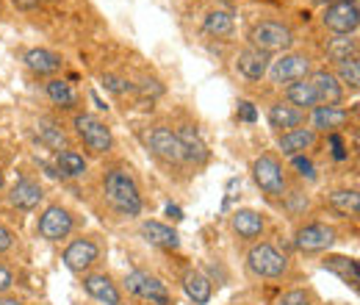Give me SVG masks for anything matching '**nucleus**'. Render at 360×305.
I'll return each mask as SVG.
<instances>
[{
	"label": "nucleus",
	"instance_id": "obj_1",
	"mask_svg": "<svg viewBox=\"0 0 360 305\" xmlns=\"http://www.w3.org/2000/svg\"><path fill=\"white\" fill-rule=\"evenodd\" d=\"M103 192H105L108 206L122 217H139L141 208H144L141 192H139L134 175L128 170H120V167L108 170L105 178H103Z\"/></svg>",
	"mask_w": 360,
	"mask_h": 305
},
{
	"label": "nucleus",
	"instance_id": "obj_2",
	"mask_svg": "<svg viewBox=\"0 0 360 305\" xmlns=\"http://www.w3.org/2000/svg\"><path fill=\"white\" fill-rule=\"evenodd\" d=\"M294 44V31L280 20H264L250 28V47H258L264 53H288Z\"/></svg>",
	"mask_w": 360,
	"mask_h": 305
},
{
	"label": "nucleus",
	"instance_id": "obj_3",
	"mask_svg": "<svg viewBox=\"0 0 360 305\" xmlns=\"http://www.w3.org/2000/svg\"><path fill=\"white\" fill-rule=\"evenodd\" d=\"M321 25L335 37H355L360 28L358 0H333L324 6Z\"/></svg>",
	"mask_w": 360,
	"mask_h": 305
},
{
	"label": "nucleus",
	"instance_id": "obj_4",
	"mask_svg": "<svg viewBox=\"0 0 360 305\" xmlns=\"http://www.w3.org/2000/svg\"><path fill=\"white\" fill-rule=\"evenodd\" d=\"M247 266L255 278H266V280H277L288 272V259L269 242H258L250 247L247 253Z\"/></svg>",
	"mask_w": 360,
	"mask_h": 305
},
{
	"label": "nucleus",
	"instance_id": "obj_5",
	"mask_svg": "<svg viewBox=\"0 0 360 305\" xmlns=\"http://www.w3.org/2000/svg\"><path fill=\"white\" fill-rule=\"evenodd\" d=\"M252 178L258 183V189L269 197H285L288 194V180H285V170L277 161V156L264 153L252 161Z\"/></svg>",
	"mask_w": 360,
	"mask_h": 305
},
{
	"label": "nucleus",
	"instance_id": "obj_6",
	"mask_svg": "<svg viewBox=\"0 0 360 305\" xmlns=\"http://www.w3.org/2000/svg\"><path fill=\"white\" fill-rule=\"evenodd\" d=\"M314 73V64H311V58L305 56V53H280L277 58H271L269 64V75L271 84H294V81H305L308 75Z\"/></svg>",
	"mask_w": 360,
	"mask_h": 305
},
{
	"label": "nucleus",
	"instance_id": "obj_7",
	"mask_svg": "<svg viewBox=\"0 0 360 305\" xmlns=\"http://www.w3.org/2000/svg\"><path fill=\"white\" fill-rule=\"evenodd\" d=\"M125 289H128V294H134V297H139V300H144V303L150 305H172L169 289L155 275H150V272H141V269L128 272L125 275Z\"/></svg>",
	"mask_w": 360,
	"mask_h": 305
},
{
	"label": "nucleus",
	"instance_id": "obj_8",
	"mask_svg": "<svg viewBox=\"0 0 360 305\" xmlns=\"http://www.w3.org/2000/svg\"><path fill=\"white\" fill-rule=\"evenodd\" d=\"M72 125H75V133L81 136V142L89 147L91 153L103 156V153H108L114 147V133H111V128L100 117H94V114H75Z\"/></svg>",
	"mask_w": 360,
	"mask_h": 305
},
{
	"label": "nucleus",
	"instance_id": "obj_9",
	"mask_svg": "<svg viewBox=\"0 0 360 305\" xmlns=\"http://www.w3.org/2000/svg\"><path fill=\"white\" fill-rule=\"evenodd\" d=\"M72 228H75L72 211L64 208V206H58V203L47 206L45 211L39 214V222H37V233L45 242H61V239H67L72 233Z\"/></svg>",
	"mask_w": 360,
	"mask_h": 305
},
{
	"label": "nucleus",
	"instance_id": "obj_10",
	"mask_svg": "<svg viewBox=\"0 0 360 305\" xmlns=\"http://www.w3.org/2000/svg\"><path fill=\"white\" fill-rule=\"evenodd\" d=\"M335 239H338V233H335L333 225H327V222H308V225H302L297 230L294 247L300 253H321V250H330L335 244Z\"/></svg>",
	"mask_w": 360,
	"mask_h": 305
},
{
	"label": "nucleus",
	"instance_id": "obj_11",
	"mask_svg": "<svg viewBox=\"0 0 360 305\" xmlns=\"http://www.w3.org/2000/svg\"><path fill=\"white\" fill-rule=\"evenodd\" d=\"M144 142H147L150 153L158 156V158L167 161V164H180V161H186V158H183V147H180V142H178V133L172 131V128H167V125L150 128L147 136H144Z\"/></svg>",
	"mask_w": 360,
	"mask_h": 305
},
{
	"label": "nucleus",
	"instance_id": "obj_12",
	"mask_svg": "<svg viewBox=\"0 0 360 305\" xmlns=\"http://www.w3.org/2000/svg\"><path fill=\"white\" fill-rule=\"evenodd\" d=\"M97 261H100V244L91 242V239H84V236L75 239V242H70L67 250H64V266L70 272H75V275L89 272Z\"/></svg>",
	"mask_w": 360,
	"mask_h": 305
},
{
	"label": "nucleus",
	"instance_id": "obj_13",
	"mask_svg": "<svg viewBox=\"0 0 360 305\" xmlns=\"http://www.w3.org/2000/svg\"><path fill=\"white\" fill-rule=\"evenodd\" d=\"M84 292L100 305H125L120 286L105 272H86L84 275Z\"/></svg>",
	"mask_w": 360,
	"mask_h": 305
},
{
	"label": "nucleus",
	"instance_id": "obj_14",
	"mask_svg": "<svg viewBox=\"0 0 360 305\" xmlns=\"http://www.w3.org/2000/svg\"><path fill=\"white\" fill-rule=\"evenodd\" d=\"M269 64H271V56L264 53V50H258V47H244V50L236 56V70H238V75H244L247 81H261V78H266Z\"/></svg>",
	"mask_w": 360,
	"mask_h": 305
},
{
	"label": "nucleus",
	"instance_id": "obj_15",
	"mask_svg": "<svg viewBox=\"0 0 360 305\" xmlns=\"http://www.w3.org/2000/svg\"><path fill=\"white\" fill-rule=\"evenodd\" d=\"M308 81L319 97V106H341L344 103V87L338 84V78L330 70H314L308 75Z\"/></svg>",
	"mask_w": 360,
	"mask_h": 305
},
{
	"label": "nucleus",
	"instance_id": "obj_16",
	"mask_svg": "<svg viewBox=\"0 0 360 305\" xmlns=\"http://www.w3.org/2000/svg\"><path fill=\"white\" fill-rule=\"evenodd\" d=\"M175 133H178V142H180V147H183V158H186V161H191V164L202 167V164L211 158L208 144L202 142V136H200V131H197L194 125L183 123Z\"/></svg>",
	"mask_w": 360,
	"mask_h": 305
},
{
	"label": "nucleus",
	"instance_id": "obj_17",
	"mask_svg": "<svg viewBox=\"0 0 360 305\" xmlns=\"http://www.w3.org/2000/svg\"><path fill=\"white\" fill-rule=\"evenodd\" d=\"M42 197H45L42 186H39L37 180H31V178H20V180L11 186V192H8V203H11L14 208H20V211H34V208H39Z\"/></svg>",
	"mask_w": 360,
	"mask_h": 305
},
{
	"label": "nucleus",
	"instance_id": "obj_18",
	"mask_svg": "<svg viewBox=\"0 0 360 305\" xmlns=\"http://www.w3.org/2000/svg\"><path fill=\"white\" fill-rule=\"evenodd\" d=\"M316 142H319V133H316L314 128H305V125L280 133V150H283V156H288V158L305 156L308 150H314Z\"/></svg>",
	"mask_w": 360,
	"mask_h": 305
},
{
	"label": "nucleus",
	"instance_id": "obj_19",
	"mask_svg": "<svg viewBox=\"0 0 360 305\" xmlns=\"http://www.w3.org/2000/svg\"><path fill=\"white\" fill-rule=\"evenodd\" d=\"M349 125V111L341 106H316L311 111V128L324 133H338Z\"/></svg>",
	"mask_w": 360,
	"mask_h": 305
},
{
	"label": "nucleus",
	"instance_id": "obj_20",
	"mask_svg": "<svg viewBox=\"0 0 360 305\" xmlns=\"http://www.w3.org/2000/svg\"><path fill=\"white\" fill-rule=\"evenodd\" d=\"M25 67L34 73V75H45V78H53L56 73H61L64 61L58 53L47 50V47H34L25 53Z\"/></svg>",
	"mask_w": 360,
	"mask_h": 305
},
{
	"label": "nucleus",
	"instance_id": "obj_21",
	"mask_svg": "<svg viewBox=\"0 0 360 305\" xmlns=\"http://www.w3.org/2000/svg\"><path fill=\"white\" fill-rule=\"evenodd\" d=\"M266 120H269V125L274 131L285 133L291 131V128H300V125H305V111H300V108H294V106H288V103H271L269 111H266Z\"/></svg>",
	"mask_w": 360,
	"mask_h": 305
},
{
	"label": "nucleus",
	"instance_id": "obj_22",
	"mask_svg": "<svg viewBox=\"0 0 360 305\" xmlns=\"http://www.w3.org/2000/svg\"><path fill=\"white\" fill-rule=\"evenodd\" d=\"M230 225H233V230H236L241 239H247V242L261 239V236H264V228H266L264 217H261L258 211H252V208H238V211H233Z\"/></svg>",
	"mask_w": 360,
	"mask_h": 305
},
{
	"label": "nucleus",
	"instance_id": "obj_23",
	"mask_svg": "<svg viewBox=\"0 0 360 305\" xmlns=\"http://www.w3.org/2000/svg\"><path fill=\"white\" fill-rule=\"evenodd\" d=\"M141 236L155 244V247H164V250H178L180 247V236L175 228L164 225V222H155V219H144L141 222Z\"/></svg>",
	"mask_w": 360,
	"mask_h": 305
},
{
	"label": "nucleus",
	"instance_id": "obj_24",
	"mask_svg": "<svg viewBox=\"0 0 360 305\" xmlns=\"http://www.w3.org/2000/svg\"><path fill=\"white\" fill-rule=\"evenodd\" d=\"M183 292L188 294V300L194 305H208L214 294V283L200 272V269H188L183 275Z\"/></svg>",
	"mask_w": 360,
	"mask_h": 305
},
{
	"label": "nucleus",
	"instance_id": "obj_25",
	"mask_svg": "<svg viewBox=\"0 0 360 305\" xmlns=\"http://www.w3.org/2000/svg\"><path fill=\"white\" fill-rule=\"evenodd\" d=\"M285 103L300 108V111H314L319 106V97H316L311 81L305 78V81H294V84L285 87Z\"/></svg>",
	"mask_w": 360,
	"mask_h": 305
},
{
	"label": "nucleus",
	"instance_id": "obj_26",
	"mask_svg": "<svg viewBox=\"0 0 360 305\" xmlns=\"http://www.w3.org/2000/svg\"><path fill=\"white\" fill-rule=\"evenodd\" d=\"M324 269H330V272H335L347 286H352V289H358L360 283V266L355 259H347V256H327L324 263H321Z\"/></svg>",
	"mask_w": 360,
	"mask_h": 305
},
{
	"label": "nucleus",
	"instance_id": "obj_27",
	"mask_svg": "<svg viewBox=\"0 0 360 305\" xmlns=\"http://www.w3.org/2000/svg\"><path fill=\"white\" fill-rule=\"evenodd\" d=\"M56 175L61 178H84L86 175V158L78 150H58L56 153Z\"/></svg>",
	"mask_w": 360,
	"mask_h": 305
},
{
	"label": "nucleus",
	"instance_id": "obj_28",
	"mask_svg": "<svg viewBox=\"0 0 360 305\" xmlns=\"http://www.w3.org/2000/svg\"><path fill=\"white\" fill-rule=\"evenodd\" d=\"M37 136H39V142L45 144L47 150H67L70 147V142H67V133L61 131V125L56 123V120H50V117H42L39 123H37Z\"/></svg>",
	"mask_w": 360,
	"mask_h": 305
},
{
	"label": "nucleus",
	"instance_id": "obj_29",
	"mask_svg": "<svg viewBox=\"0 0 360 305\" xmlns=\"http://www.w3.org/2000/svg\"><path fill=\"white\" fill-rule=\"evenodd\" d=\"M45 94L50 97L53 106H58V108H64V111H72V108L78 106L75 89L70 87L67 81H61V78H50L45 84Z\"/></svg>",
	"mask_w": 360,
	"mask_h": 305
},
{
	"label": "nucleus",
	"instance_id": "obj_30",
	"mask_svg": "<svg viewBox=\"0 0 360 305\" xmlns=\"http://www.w3.org/2000/svg\"><path fill=\"white\" fill-rule=\"evenodd\" d=\"M330 208L344 214V217H358L360 214V194L358 189H335L330 197H327Z\"/></svg>",
	"mask_w": 360,
	"mask_h": 305
},
{
	"label": "nucleus",
	"instance_id": "obj_31",
	"mask_svg": "<svg viewBox=\"0 0 360 305\" xmlns=\"http://www.w3.org/2000/svg\"><path fill=\"white\" fill-rule=\"evenodd\" d=\"M202 28H205V34H211V37H230L233 34V14L225 11V8H211L208 14H205V20H202Z\"/></svg>",
	"mask_w": 360,
	"mask_h": 305
},
{
	"label": "nucleus",
	"instance_id": "obj_32",
	"mask_svg": "<svg viewBox=\"0 0 360 305\" xmlns=\"http://www.w3.org/2000/svg\"><path fill=\"white\" fill-rule=\"evenodd\" d=\"M327 56L338 64V61H347V58H355L358 56V39L355 37H333L327 42Z\"/></svg>",
	"mask_w": 360,
	"mask_h": 305
},
{
	"label": "nucleus",
	"instance_id": "obj_33",
	"mask_svg": "<svg viewBox=\"0 0 360 305\" xmlns=\"http://www.w3.org/2000/svg\"><path fill=\"white\" fill-rule=\"evenodd\" d=\"M333 75L338 78V84H341L344 89L358 92V89H360V61H358V56H355V58H347V61H338V70H335Z\"/></svg>",
	"mask_w": 360,
	"mask_h": 305
},
{
	"label": "nucleus",
	"instance_id": "obj_34",
	"mask_svg": "<svg viewBox=\"0 0 360 305\" xmlns=\"http://www.w3.org/2000/svg\"><path fill=\"white\" fill-rule=\"evenodd\" d=\"M103 87L108 89L111 94H117V97H125V94H134L136 87L131 81H125L122 75H114V73H105L103 75Z\"/></svg>",
	"mask_w": 360,
	"mask_h": 305
},
{
	"label": "nucleus",
	"instance_id": "obj_35",
	"mask_svg": "<svg viewBox=\"0 0 360 305\" xmlns=\"http://www.w3.org/2000/svg\"><path fill=\"white\" fill-rule=\"evenodd\" d=\"M274 305H314V297L305 289H291V292H283L274 300Z\"/></svg>",
	"mask_w": 360,
	"mask_h": 305
},
{
	"label": "nucleus",
	"instance_id": "obj_36",
	"mask_svg": "<svg viewBox=\"0 0 360 305\" xmlns=\"http://www.w3.org/2000/svg\"><path fill=\"white\" fill-rule=\"evenodd\" d=\"M291 167L297 170V175H302V178H308V180H314L316 178V167L311 158H305V156H294L291 158Z\"/></svg>",
	"mask_w": 360,
	"mask_h": 305
},
{
	"label": "nucleus",
	"instance_id": "obj_37",
	"mask_svg": "<svg viewBox=\"0 0 360 305\" xmlns=\"http://www.w3.org/2000/svg\"><path fill=\"white\" fill-rule=\"evenodd\" d=\"M238 120H244V123H255L258 120V111H255V106L250 100H241L238 103Z\"/></svg>",
	"mask_w": 360,
	"mask_h": 305
},
{
	"label": "nucleus",
	"instance_id": "obj_38",
	"mask_svg": "<svg viewBox=\"0 0 360 305\" xmlns=\"http://www.w3.org/2000/svg\"><path fill=\"white\" fill-rule=\"evenodd\" d=\"M330 147H333V158L335 161H344L347 158V147H344V139L338 133H330Z\"/></svg>",
	"mask_w": 360,
	"mask_h": 305
},
{
	"label": "nucleus",
	"instance_id": "obj_39",
	"mask_svg": "<svg viewBox=\"0 0 360 305\" xmlns=\"http://www.w3.org/2000/svg\"><path fill=\"white\" fill-rule=\"evenodd\" d=\"M11 286H14V275H11V269L6 263H0V294H6Z\"/></svg>",
	"mask_w": 360,
	"mask_h": 305
},
{
	"label": "nucleus",
	"instance_id": "obj_40",
	"mask_svg": "<svg viewBox=\"0 0 360 305\" xmlns=\"http://www.w3.org/2000/svg\"><path fill=\"white\" fill-rule=\"evenodd\" d=\"M11 247H14V233H11L6 225H0V256L8 253Z\"/></svg>",
	"mask_w": 360,
	"mask_h": 305
},
{
	"label": "nucleus",
	"instance_id": "obj_41",
	"mask_svg": "<svg viewBox=\"0 0 360 305\" xmlns=\"http://www.w3.org/2000/svg\"><path fill=\"white\" fill-rule=\"evenodd\" d=\"M20 11H34V8H39L42 6V0H11Z\"/></svg>",
	"mask_w": 360,
	"mask_h": 305
},
{
	"label": "nucleus",
	"instance_id": "obj_42",
	"mask_svg": "<svg viewBox=\"0 0 360 305\" xmlns=\"http://www.w3.org/2000/svg\"><path fill=\"white\" fill-rule=\"evenodd\" d=\"M167 217H172L175 222H178V219H183V211H180L178 206H172V203H169V206H167Z\"/></svg>",
	"mask_w": 360,
	"mask_h": 305
},
{
	"label": "nucleus",
	"instance_id": "obj_43",
	"mask_svg": "<svg viewBox=\"0 0 360 305\" xmlns=\"http://www.w3.org/2000/svg\"><path fill=\"white\" fill-rule=\"evenodd\" d=\"M0 305H22L17 297H8V294H0Z\"/></svg>",
	"mask_w": 360,
	"mask_h": 305
},
{
	"label": "nucleus",
	"instance_id": "obj_44",
	"mask_svg": "<svg viewBox=\"0 0 360 305\" xmlns=\"http://www.w3.org/2000/svg\"><path fill=\"white\" fill-rule=\"evenodd\" d=\"M314 6H327V3H333V0H311Z\"/></svg>",
	"mask_w": 360,
	"mask_h": 305
},
{
	"label": "nucleus",
	"instance_id": "obj_45",
	"mask_svg": "<svg viewBox=\"0 0 360 305\" xmlns=\"http://www.w3.org/2000/svg\"><path fill=\"white\" fill-rule=\"evenodd\" d=\"M3 186H6V178H3V173H0V189H3Z\"/></svg>",
	"mask_w": 360,
	"mask_h": 305
},
{
	"label": "nucleus",
	"instance_id": "obj_46",
	"mask_svg": "<svg viewBox=\"0 0 360 305\" xmlns=\"http://www.w3.org/2000/svg\"><path fill=\"white\" fill-rule=\"evenodd\" d=\"M42 3H50V0H42Z\"/></svg>",
	"mask_w": 360,
	"mask_h": 305
}]
</instances>
